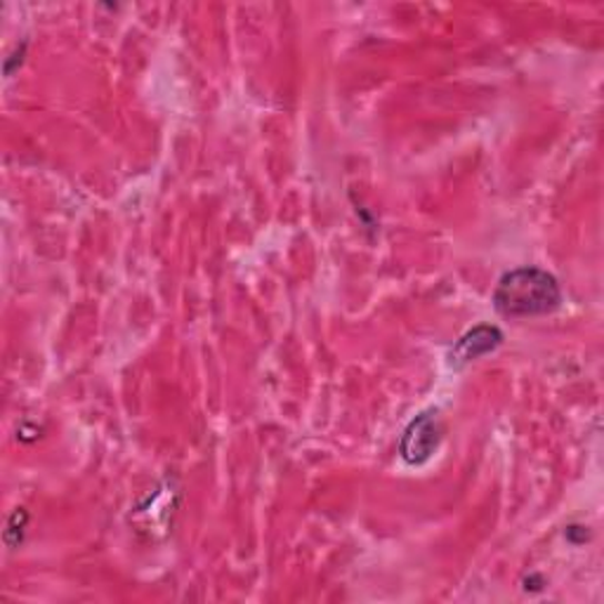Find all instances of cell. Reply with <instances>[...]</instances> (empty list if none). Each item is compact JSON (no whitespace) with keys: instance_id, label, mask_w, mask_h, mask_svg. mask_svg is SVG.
<instances>
[{"instance_id":"obj_1","label":"cell","mask_w":604,"mask_h":604,"mask_svg":"<svg viewBox=\"0 0 604 604\" xmlns=\"http://www.w3.org/2000/svg\"><path fill=\"white\" fill-rule=\"evenodd\" d=\"M496 310L505 316H538L560 308L562 293L553 274L522 268L505 274L494 293Z\"/></svg>"},{"instance_id":"obj_2","label":"cell","mask_w":604,"mask_h":604,"mask_svg":"<svg viewBox=\"0 0 604 604\" xmlns=\"http://www.w3.org/2000/svg\"><path fill=\"white\" fill-rule=\"evenodd\" d=\"M442 440V430L437 419L432 413H423L415 419L402 437L400 453L409 465H423L434 451H437Z\"/></svg>"},{"instance_id":"obj_3","label":"cell","mask_w":604,"mask_h":604,"mask_svg":"<svg viewBox=\"0 0 604 604\" xmlns=\"http://www.w3.org/2000/svg\"><path fill=\"white\" fill-rule=\"evenodd\" d=\"M499 343H501L499 329L480 326L461 340L459 348H456V359H461V362H470V359H477L480 354L494 350Z\"/></svg>"}]
</instances>
